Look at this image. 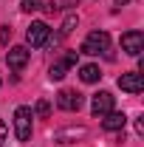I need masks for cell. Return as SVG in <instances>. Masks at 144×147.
Wrapping results in <instances>:
<instances>
[{"label":"cell","mask_w":144,"mask_h":147,"mask_svg":"<svg viewBox=\"0 0 144 147\" xmlns=\"http://www.w3.org/2000/svg\"><path fill=\"white\" fill-rule=\"evenodd\" d=\"M108 48H110V34L96 28V31H90V34L85 37V42H82V48H79V51H82V54L96 57V54H105Z\"/></svg>","instance_id":"obj_1"},{"label":"cell","mask_w":144,"mask_h":147,"mask_svg":"<svg viewBox=\"0 0 144 147\" xmlns=\"http://www.w3.org/2000/svg\"><path fill=\"white\" fill-rule=\"evenodd\" d=\"M31 119H34L31 108L20 105V108L14 110V136H17L20 142H28V139H31Z\"/></svg>","instance_id":"obj_2"},{"label":"cell","mask_w":144,"mask_h":147,"mask_svg":"<svg viewBox=\"0 0 144 147\" xmlns=\"http://www.w3.org/2000/svg\"><path fill=\"white\" fill-rule=\"evenodd\" d=\"M122 51L130 57H139L144 51V34L141 31H127V34H122Z\"/></svg>","instance_id":"obj_3"},{"label":"cell","mask_w":144,"mask_h":147,"mask_svg":"<svg viewBox=\"0 0 144 147\" xmlns=\"http://www.w3.org/2000/svg\"><path fill=\"white\" fill-rule=\"evenodd\" d=\"M73 65H76V51H68V54L62 57V59H57L54 65H51V71H48V76H51L54 82H59V79H62L65 74L71 71Z\"/></svg>","instance_id":"obj_4"},{"label":"cell","mask_w":144,"mask_h":147,"mask_svg":"<svg viewBox=\"0 0 144 147\" xmlns=\"http://www.w3.org/2000/svg\"><path fill=\"white\" fill-rule=\"evenodd\" d=\"M113 110V96H110L108 91H99L93 99H90V113L96 116V119H102L105 113H110Z\"/></svg>","instance_id":"obj_5"},{"label":"cell","mask_w":144,"mask_h":147,"mask_svg":"<svg viewBox=\"0 0 144 147\" xmlns=\"http://www.w3.org/2000/svg\"><path fill=\"white\" fill-rule=\"evenodd\" d=\"M119 88L127 93H141L144 91V79H141V71H130V74H122L119 76Z\"/></svg>","instance_id":"obj_6"},{"label":"cell","mask_w":144,"mask_h":147,"mask_svg":"<svg viewBox=\"0 0 144 147\" xmlns=\"http://www.w3.org/2000/svg\"><path fill=\"white\" fill-rule=\"evenodd\" d=\"M26 40L31 42V48H42L45 40H48V26L45 23H31L28 31H26Z\"/></svg>","instance_id":"obj_7"},{"label":"cell","mask_w":144,"mask_h":147,"mask_svg":"<svg viewBox=\"0 0 144 147\" xmlns=\"http://www.w3.org/2000/svg\"><path fill=\"white\" fill-rule=\"evenodd\" d=\"M28 48H23V45H14V48H9V54H6V62H9V68L11 71H20V68H26V62H28Z\"/></svg>","instance_id":"obj_8"},{"label":"cell","mask_w":144,"mask_h":147,"mask_svg":"<svg viewBox=\"0 0 144 147\" xmlns=\"http://www.w3.org/2000/svg\"><path fill=\"white\" fill-rule=\"evenodd\" d=\"M57 105H59V108L62 110H79L82 108V96H79V93L76 91H59L57 93Z\"/></svg>","instance_id":"obj_9"},{"label":"cell","mask_w":144,"mask_h":147,"mask_svg":"<svg viewBox=\"0 0 144 147\" xmlns=\"http://www.w3.org/2000/svg\"><path fill=\"white\" fill-rule=\"evenodd\" d=\"M124 125H127V116L122 110H110V113L102 116V127L105 130H124Z\"/></svg>","instance_id":"obj_10"},{"label":"cell","mask_w":144,"mask_h":147,"mask_svg":"<svg viewBox=\"0 0 144 147\" xmlns=\"http://www.w3.org/2000/svg\"><path fill=\"white\" fill-rule=\"evenodd\" d=\"M85 133H88L85 127H65V130H57L54 133V142L57 144H65L68 139H82Z\"/></svg>","instance_id":"obj_11"},{"label":"cell","mask_w":144,"mask_h":147,"mask_svg":"<svg viewBox=\"0 0 144 147\" xmlns=\"http://www.w3.org/2000/svg\"><path fill=\"white\" fill-rule=\"evenodd\" d=\"M79 79H82V82H88V85L99 82V79H102L99 65H93V62H90V65H82V68H79Z\"/></svg>","instance_id":"obj_12"},{"label":"cell","mask_w":144,"mask_h":147,"mask_svg":"<svg viewBox=\"0 0 144 147\" xmlns=\"http://www.w3.org/2000/svg\"><path fill=\"white\" fill-rule=\"evenodd\" d=\"M76 23H79V17H76V14H68L65 23H62V28H59V37H68L73 28H76Z\"/></svg>","instance_id":"obj_13"},{"label":"cell","mask_w":144,"mask_h":147,"mask_svg":"<svg viewBox=\"0 0 144 147\" xmlns=\"http://www.w3.org/2000/svg\"><path fill=\"white\" fill-rule=\"evenodd\" d=\"M20 9L23 11H37V9H42V0H23Z\"/></svg>","instance_id":"obj_14"},{"label":"cell","mask_w":144,"mask_h":147,"mask_svg":"<svg viewBox=\"0 0 144 147\" xmlns=\"http://www.w3.org/2000/svg\"><path fill=\"white\" fill-rule=\"evenodd\" d=\"M34 113H37V116H42V119H45V116L51 113V105H48L45 99H40V102H37V108H34Z\"/></svg>","instance_id":"obj_15"},{"label":"cell","mask_w":144,"mask_h":147,"mask_svg":"<svg viewBox=\"0 0 144 147\" xmlns=\"http://www.w3.org/2000/svg\"><path fill=\"white\" fill-rule=\"evenodd\" d=\"M9 37H11V28H9V26H3V28H0V45H6V42H9Z\"/></svg>","instance_id":"obj_16"},{"label":"cell","mask_w":144,"mask_h":147,"mask_svg":"<svg viewBox=\"0 0 144 147\" xmlns=\"http://www.w3.org/2000/svg\"><path fill=\"white\" fill-rule=\"evenodd\" d=\"M6 133H9V130H6V125H3V122H0V147H3V142H6Z\"/></svg>","instance_id":"obj_17"},{"label":"cell","mask_w":144,"mask_h":147,"mask_svg":"<svg viewBox=\"0 0 144 147\" xmlns=\"http://www.w3.org/2000/svg\"><path fill=\"white\" fill-rule=\"evenodd\" d=\"M136 133H139V136L144 133V119H136Z\"/></svg>","instance_id":"obj_18"},{"label":"cell","mask_w":144,"mask_h":147,"mask_svg":"<svg viewBox=\"0 0 144 147\" xmlns=\"http://www.w3.org/2000/svg\"><path fill=\"white\" fill-rule=\"evenodd\" d=\"M130 0H116V9H122V6H127Z\"/></svg>","instance_id":"obj_19"},{"label":"cell","mask_w":144,"mask_h":147,"mask_svg":"<svg viewBox=\"0 0 144 147\" xmlns=\"http://www.w3.org/2000/svg\"><path fill=\"white\" fill-rule=\"evenodd\" d=\"M0 85H3V82H0Z\"/></svg>","instance_id":"obj_20"}]
</instances>
